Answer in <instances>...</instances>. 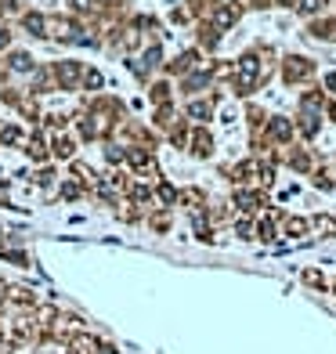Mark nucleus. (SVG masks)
<instances>
[{
    "mask_svg": "<svg viewBox=\"0 0 336 354\" xmlns=\"http://www.w3.org/2000/svg\"><path fill=\"white\" fill-rule=\"evenodd\" d=\"M253 76H257V62L253 58H242L239 62V87L249 90V87H253Z\"/></svg>",
    "mask_w": 336,
    "mask_h": 354,
    "instance_id": "1",
    "label": "nucleus"
},
{
    "mask_svg": "<svg viewBox=\"0 0 336 354\" xmlns=\"http://www.w3.org/2000/svg\"><path fill=\"white\" fill-rule=\"evenodd\" d=\"M4 44H7V36H4V29H0V47H4Z\"/></svg>",
    "mask_w": 336,
    "mask_h": 354,
    "instance_id": "2",
    "label": "nucleus"
}]
</instances>
